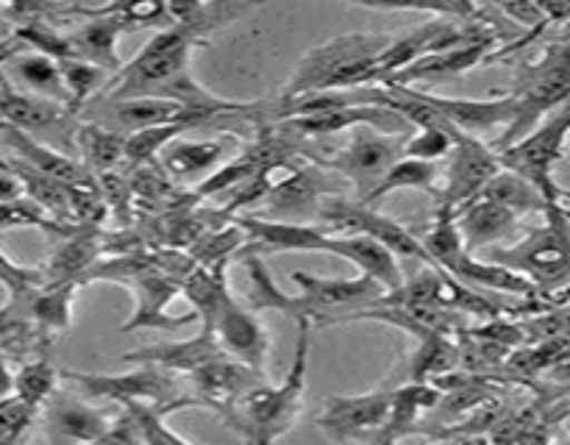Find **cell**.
Wrapping results in <instances>:
<instances>
[{
	"mask_svg": "<svg viewBox=\"0 0 570 445\" xmlns=\"http://www.w3.org/2000/svg\"><path fill=\"white\" fill-rule=\"evenodd\" d=\"M170 26L156 31L128 65L95 95L104 103L126 98H167L187 106L200 120L215 122L248 111L254 103L226 100L200 87L193 76V50L204 48L206 37L234 17L250 11L245 3H165Z\"/></svg>",
	"mask_w": 570,
	"mask_h": 445,
	"instance_id": "obj_1",
	"label": "cell"
},
{
	"mask_svg": "<svg viewBox=\"0 0 570 445\" xmlns=\"http://www.w3.org/2000/svg\"><path fill=\"white\" fill-rule=\"evenodd\" d=\"M298 323V343H295L293 365L282 384H256L243 395L226 415L220 417L228 428L243 434L248 445H276L289 428L298 423L306 398V373H309L312 323Z\"/></svg>",
	"mask_w": 570,
	"mask_h": 445,
	"instance_id": "obj_2",
	"label": "cell"
},
{
	"mask_svg": "<svg viewBox=\"0 0 570 445\" xmlns=\"http://www.w3.org/2000/svg\"><path fill=\"white\" fill-rule=\"evenodd\" d=\"M89 281H117L128 284L134 293V312L122 332H142V328H156V332H173V328H184L195 323V315L173 317L167 315V306L178 298L181 293V281L167 276L159 265L154 261V254H128V256H109V259H98L87 273H83L81 284Z\"/></svg>",
	"mask_w": 570,
	"mask_h": 445,
	"instance_id": "obj_3",
	"label": "cell"
},
{
	"mask_svg": "<svg viewBox=\"0 0 570 445\" xmlns=\"http://www.w3.org/2000/svg\"><path fill=\"white\" fill-rule=\"evenodd\" d=\"M546 226L532 228L523 239L510 248H488V259L493 265L507 267L534 284L543 293H562L568 289V206H549L543 211Z\"/></svg>",
	"mask_w": 570,
	"mask_h": 445,
	"instance_id": "obj_4",
	"label": "cell"
},
{
	"mask_svg": "<svg viewBox=\"0 0 570 445\" xmlns=\"http://www.w3.org/2000/svg\"><path fill=\"white\" fill-rule=\"evenodd\" d=\"M61 378H67L87 400H111L120 406L142 404L165 417L193 406L181 378L156 365H137L128 373L61 370Z\"/></svg>",
	"mask_w": 570,
	"mask_h": 445,
	"instance_id": "obj_5",
	"label": "cell"
},
{
	"mask_svg": "<svg viewBox=\"0 0 570 445\" xmlns=\"http://www.w3.org/2000/svg\"><path fill=\"white\" fill-rule=\"evenodd\" d=\"M568 131H570V111L568 103L551 111L538 128L527 134L518 142L495 150L501 170H510L521 176L523 181L532 184L546 204L568 206V189L554 181V167L566 161L568 154Z\"/></svg>",
	"mask_w": 570,
	"mask_h": 445,
	"instance_id": "obj_6",
	"label": "cell"
},
{
	"mask_svg": "<svg viewBox=\"0 0 570 445\" xmlns=\"http://www.w3.org/2000/svg\"><path fill=\"white\" fill-rule=\"evenodd\" d=\"M570 89V48L568 39L551 44L538 61L527 65L518 76L512 98H515V117L510 126L504 128V137L495 139V148H507V145L518 142L527 137L546 115L566 106Z\"/></svg>",
	"mask_w": 570,
	"mask_h": 445,
	"instance_id": "obj_7",
	"label": "cell"
},
{
	"mask_svg": "<svg viewBox=\"0 0 570 445\" xmlns=\"http://www.w3.org/2000/svg\"><path fill=\"white\" fill-rule=\"evenodd\" d=\"M390 42H393L390 33L354 31L317 44L295 65L293 76L278 92V100H293L309 92H328L340 72L376 59Z\"/></svg>",
	"mask_w": 570,
	"mask_h": 445,
	"instance_id": "obj_8",
	"label": "cell"
},
{
	"mask_svg": "<svg viewBox=\"0 0 570 445\" xmlns=\"http://www.w3.org/2000/svg\"><path fill=\"white\" fill-rule=\"evenodd\" d=\"M293 284L301 289L295 295L293 320H306L312 326H334L343 315L373 306L387 289L371 276L356 278H323L295 270Z\"/></svg>",
	"mask_w": 570,
	"mask_h": 445,
	"instance_id": "obj_9",
	"label": "cell"
},
{
	"mask_svg": "<svg viewBox=\"0 0 570 445\" xmlns=\"http://www.w3.org/2000/svg\"><path fill=\"white\" fill-rule=\"evenodd\" d=\"M317 217L328 222L332 234H362V237L373 239L382 248H387L395 259H412L417 265H426L432 270H443L432 261L421 239L404 226V222L393 220V217L382 215L379 209L362 206L360 200H348L345 195H334L326 198L317 209Z\"/></svg>",
	"mask_w": 570,
	"mask_h": 445,
	"instance_id": "obj_10",
	"label": "cell"
},
{
	"mask_svg": "<svg viewBox=\"0 0 570 445\" xmlns=\"http://www.w3.org/2000/svg\"><path fill=\"white\" fill-rule=\"evenodd\" d=\"M404 142L406 137H401V134H384L376 131V128L362 126L351 131L345 148L334 150L328 156H315V165L345 178V184L354 187L356 200H362L376 187L379 178L404 156Z\"/></svg>",
	"mask_w": 570,
	"mask_h": 445,
	"instance_id": "obj_11",
	"label": "cell"
},
{
	"mask_svg": "<svg viewBox=\"0 0 570 445\" xmlns=\"http://www.w3.org/2000/svg\"><path fill=\"white\" fill-rule=\"evenodd\" d=\"M209 332L228 359L239 362V365L250 367V370L265 376L267 350H271L267 328L262 326L259 317H256L248 306H243L234 298L232 289L223 293L220 306H217Z\"/></svg>",
	"mask_w": 570,
	"mask_h": 445,
	"instance_id": "obj_12",
	"label": "cell"
},
{
	"mask_svg": "<svg viewBox=\"0 0 570 445\" xmlns=\"http://www.w3.org/2000/svg\"><path fill=\"white\" fill-rule=\"evenodd\" d=\"M499 159L495 150L488 142L471 134L454 131V148L449 154V170L443 176V187L438 192V206L445 209H460L468 200L476 198L484 189V184L499 172Z\"/></svg>",
	"mask_w": 570,
	"mask_h": 445,
	"instance_id": "obj_13",
	"label": "cell"
},
{
	"mask_svg": "<svg viewBox=\"0 0 570 445\" xmlns=\"http://www.w3.org/2000/svg\"><path fill=\"white\" fill-rule=\"evenodd\" d=\"M390 409V389L360 395H332L317 415V428L334 439H356L367 445L384 426Z\"/></svg>",
	"mask_w": 570,
	"mask_h": 445,
	"instance_id": "obj_14",
	"label": "cell"
},
{
	"mask_svg": "<svg viewBox=\"0 0 570 445\" xmlns=\"http://www.w3.org/2000/svg\"><path fill=\"white\" fill-rule=\"evenodd\" d=\"M343 184L332 181L328 170L309 161V165L295 167L293 176L267 195V215L265 220L282 222H306L309 217H317V209L326 198L343 195Z\"/></svg>",
	"mask_w": 570,
	"mask_h": 445,
	"instance_id": "obj_15",
	"label": "cell"
},
{
	"mask_svg": "<svg viewBox=\"0 0 570 445\" xmlns=\"http://www.w3.org/2000/svg\"><path fill=\"white\" fill-rule=\"evenodd\" d=\"M189 382V400L198 409H212L217 415H226L239 398H243L248 389H254L256 384L265 382V376L250 367L239 365V362L220 356V359L209 362V365L198 367L195 373L184 376Z\"/></svg>",
	"mask_w": 570,
	"mask_h": 445,
	"instance_id": "obj_16",
	"label": "cell"
},
{
	"mask_svg": "<svg viewBox=\"0 0 570 445\" xmlns=\"http://www.w3.org/2000/svg\"><path fill=\"white\" fill-rule=\"evenodd\" d=\"M115 417L106 415L81 395L56 389L45 400V437L48 445H87L98 439Z\"/></svg>",
	"mask_w": 570,
	"mask_h": 445,
	"instance_id": "obj_17",
	"label": "cell"
},
{
	"mask_svg": "<svg viewBox=\"0 0 570 445\" xmlns=\"http://www.w3.org/2000/svg\"><path fill=\"white\" fill-rule=\"evenodd\" d=\"M495 48H499V37H493V33L468 39V42L454 44V48L438 50V53H429L423 56V59L412 61L410 67L399 70L384 83L412 87V83L417 81H449V78H460L465 76V72H471L473 67L488 65L490 53H493Z\"/></svg>",
	"mask_w": 570,
	"mask_h": 445,
	"instance_id": "obj_18",
	"label": "cell"
},
{
	"mask_svg": "<svg viewBox=\"0 0 570 445\" xmlns=\"http://www.w3.org/2000/svg\"><path fill=\"white\" fill-rule=\"evenodd\" d=\"M415 92V98L423 106L440 115L443 120H449L451 126L460 128V131L479 137L482 131H493L499 126H510L512 117H515V98L512 95H501V98H488V100H473V98H445V95H432L423 92V89L410 87Z\"/></svg>",
	"mask_w": 570,
	"mask_h": 445,
	"instance_id": "obj_19",
	"label": "cell"
},
{
	"mask_svg": "<svg viewBox=\"0 0 570 445\" xmlns=\"http://www.w3.org/2000/svg\"><path fill=\"white\" fill-rule=\"evenodd\" d=\"M104 120H92L98 126L109 128V131L122 134H137L145 128H159V126H206V120H200L198 115L187 109V106L176 103V100L167 98H126V100H111L104 103Z\"/></svg>",
	"mask_w": 570,
	"mask_h": 445,
	"instance_id": "obj_20",
	"label": "cell"
},
{
	"mask_svg": "<svg viewBox=\"0 0 570 445\" xmlns=\"http://www.w3.org/2000/svg\"><path fill=\"white\" fill-rule=\"evenodd\" d=\"M440 389L426 382H406L390 389V409L384 426L367 445H395L417 432V423L438 406Z\"/></svg>",
	"mask_w": 570,
	"mask_h": 445,
	"instance_id": "obj_21",
	"label": "cell"
},
{
	"mask_svg": "<svg viewBox=\"0 0 570 445\" xmlns=\"http://www.w3.org/2000/svg\"><path fill=\"white\" fill-rule=\"evenodd\" d=\"M220 356L226 354H223L220 345L215 343L212 332H198L195 337L181 339V343H156L137 350H128L120 359L126 362V365H156L176 373V376H189V373L209 365V362L220 359Z\"/></svg>",
	"mask_w": 570,
	"mask_h": 445,
	"instance_id": "obj_22",
	"label": "cell"
},
{
	"mask_svg": "<svg viewBox=\"0 0 570 445\" xmlns=\"http://www.w3.org/2000/svg\"><path fill=\"white\" fill-rule=\"evenodd\" d=\"M106 254L104 248V228L92 226H76L67 234H61L59 245L50 254L48 265L42 267L45 284H65L72 281L81 287V278L100 256Z\"/></svg>",
	"mask_w": 570,
	"mask_h": 445,
	"instance_id": "obj_23",
	"label": "cell"
},
{
	"mask_svg": "<svg viewBox=\"0 0 570 445\" xmlns=\"http://www.w3.org/2000/svg\"><path fill=\"white\" fill-rule=\"evenodd\" d=\"M454 217L468 254L495 248L501 239H510L518 231V217L510 209H504V206L482 198V195L460 206Z\"/></svg>",
	"mask_w": 570,
	"mask_h": 445,
	"instance_id": "obj_24",
	"label": "cell"
},
{
	"mask_svg": "<svg viewBox=\"0 0 570 445\" xmlns=\"http://www.w3.org/2000/svg\"><path fill=\"white\" fill-rule=\"evenodd\" d=\"M228 142L223 137L217 139H173L165 150L159 154L156 165L161 167L173 184L195 181L200 184L209 172L226 161Z\"/></svg>",
	"mask_w": 570,
	"mask_h": 445,
	"instance_id": "obj_25",
	"label": "cell"
},
{
	"mask_svg": "<svg viewBox=\"0 0 570 445\" xmlns=\"http://www.w3.org/2000/svg\"><path fill=\"white\" fill-rule=\"evenodd\" d=\"M0 137L11 145V150L17 154V161L28 165L31 170L42 172V176L53 178V181L65 184V187L83 181V178L89 176V172L81 167V161L70 159L67 154H59V150L39 142V139H33L31 134L20 131V128H11L6 126V122H0Z\"/></svg>",
	"mask_w": 570,
	"mask_h": 445,
	"instance_id": "obj_26",
	"label": "cell"
},
{
	"mask_svg": "<svg viewBox=\"0 0 570 445\" xmlns=\"http://www.w3.org/2000/svg\"><path fill=\"white\" fill-rule=\"evenodd\" d=\"M6 61L11 65L17 83H20L17 89L33 95V98L67 106V95H65V87H61L59 67H56L53 59H48V56L42 53H33V50H26L17 44L14 53H11Z\"/></svg>",
	"mask_w": 570,
	"mask_h": 445,
	"instance_id": "obj_27",
	"label": "cell"
},
{
	"mask_svg": "<svg viewBox=\"0 0 570 445\" xmlns=\"http://www.w3.org/2000/svg\"><path fill=\"white\" fill-rule=\"evenodd\" d=\"M226 265L228 261H220V265H195L181 281V293L178 295H184L193 304V315L200 323V332H209L223 293L228 289Z\"/></svg>",
	"mask_w": 570,
	"mask_h": 445,
	"instance_id": "obj_28",
	"label": "cell"
},
{
	"mask_svg": "<svg viewBox=\"0 0 570 445\" xmlns=\"http://www.w3.org/2000/svg\"><path fill=\"white\" fill-rule=\"evenodd\" d=\"M399 189H423V192H432L438 198L440 192V170L438 165H429V161L410 159V156H401L382 178H379L376 187L360 200L362 206H371L376 209V204L387 195L399 192Z\"/></svg>",
	"mask_w": 570,
	"mask_h": 445,
	"instance_id": "obj_29",
	"label": "cell"
},
{
	"mask_svg": "<svg viewBox=\"0 0 570 445\" xmlns=\"http://www.w3.org/2000/svg\"><path fill=\"white\" fill-rule=\"evenodd\" d=\"M76 142L81 148V167L89 176H100V172L117 170L122 165V148H126V137L109 128L98 126V122H81L76 128Z\"/></svg>",
	"mask_w": 570,
	"mask_h": 445,
	"instance_id": "obj_30",
	"label": "cell"
},
{
	"mask_svg": "<svg viewBox=\"0 0 570 445\" xmlns=\"http://www.w3.org/2000/svg\"><path fill=\"white\" fill-rule=\"evenodd\" d=\"M460 343L454 334H432L421 339L410 359V382H426L454 373L460 367Z\"/></svg>",
	"mask_w": 570,
	"mask_h": 445,
	"instance_id": "obj_31",
	"label": "cell"
},
{
	"mask_svg": "<svg viewBox=\"0 0 570 445\" xmlns=\"http://www.w3.org/2000/svg\"><path fill=\"white\" fill-rule=\"evenodd\" d=\"M482 198L493 200V204L504 206L510 209L512 215L521 217V215H543L551 204H546L543 195L532 187V184L523 181L521 176L510 170H499L488 184H484Z\"/></svg>",
	"mask_w": 570,
	"mask_h": 445,
	"instance_id": "obj_32",
	"label": "cell"
},
{
	"mask_svg": "<svg viewBox=\"0 0 570 445\" xmlns=\"http://www.w3.org/2000/svg\"><path fill=\"white\" fill-rule=\"evenodd\" d=\"M59 378L61 370L48 356H33V359L22 362L20 370L14 373V398L28 409L39 412L45 400L59 389Z\"/></svg>",
	"mask_w": 570,
	"mask_h": 445,
	"instance_id": "obj_33",
	"label": "cell"
},
{
	"mask_svg": "<svg viewBox=\"0 0 570 445\" xmlns=\"http://www.w3.org/2000/svg\"><path fill=\"white\" fill-rule=\"evenodd\" d=\"M56 67H59L61 87H65L67 95V111L70 115H78V109H83L106 83V72L100 67L89 65V61L61 59L56 61Z\"/></svg>",
	"mask_w": 570,
	"mask_h": 445,
	"instance_id": "obj_34",
	"label": "cell"
},
{
	"mask_svg": "<svg viewBox=\"0 0 570 445\" xmlns=\"http://www.w3.org/2000/svg\"><path fill=\"white\" fill-rule=\"evenodd\" d=\"M193 126H159V128H145V131L128 134L126 137V148H122V165L128 170L134 167H145V165H156V156L173 142V139L181 137L184 131H189Z\"/></svg>",
	"mask_w": 570,
	"mask_h": 445,
	"instance_id": "obj_35",
	"label": "cell"
},
{
	"mask_svg": "<svg viewBox=\"0 0 570 445\" xmlns=\"http://www.w3.org/2000/svg\"><path fill=\"white\" fill-rule=\"evenodd\" d=\"M95 184H98V192L100 198H104L106 217H111L117 228H131L134 195H131V187H128V176H122V172L117 170H109L95 176Z\"/></svg>",
	"mask_w": 570,
	"mask_h": 445,
	"instance_id": "obj_36",
	"label": "cell"
},
{
	"mask_svg": "<svg viewBox=\"0 0 570 445\" xmlns=\"http://www.w3.org/2000/svg\"><path fill=\"white\" fill-rule=\"evenodd\" d=\"M454 131L456 128L449 120L440 122L438 128H415V134L406 137L404 156L438 165L440 159H449L451 148H454Z\"/></svg>",
	"mask_w": 570,
	"mask_h": 445,
	"instance_id": "obj_37",
	"label": "cell"
},
{
	"mask_svg": "<svg viewBox=\"0 0 570 445\" xmlns=\"http://www.w3.org/2000/svg\"><path fill=\"white\" fill-rule=\"evenodd\" d=\"M9 228H42L45 234H53V237H61V234L70 231V228L59 226V222H53L50 217H45L42 211L33 204H28V200L0 204V231H9Z\"/></svg>",
	"mask_w": 570,
	"mask_h": 445,
	"instance_id": "obj_38",
	"label": "cell"
},
{
	"mask_svg": "<svg viewBox=\"0 0 570 445\" xmlns=\"http://www.w3.org/2000/svg\"><path fill=\"white\" fill-rule=\"evenodd\" d=\"M33 421H37V412L20 404L14 395L0 400V445H20Z\"/></svg>",
	"mask_w": 570,
	"mask_h": 445,
	"instance_id": "obj_39",
	"label": "cell"
},
{
	"mask_svg": "<svg viewBox=\"0 0 570 445\" xmlns=\"http://www.w3.org/2000/svg\"><path fill=\"white\" fill-rule=\"evenodd\" d=\"M42 267L17 265V261H11L9 256L0 250V287L9 289V295H20L26 293V289L42 287Z\"/></svg>",
	"mask_w": 570,
	"mask_h": 445,
	"instance_id": "obj_40",
	"label": "cell"
},
{
	"mask_svg": "<svg viewBox=\"0 0 570 445\" xmlns=\"http://www.w3.org/2000/svg\"><path fill=\"white\" fill-rule=\"evenodd\" d=\"M87 445H142V439H139V428L134 423V417L122 409V415H117L111 421V426L98 439H92Z\"/></svg>",
	"mask_w": 570,
	"mask_h": 445,
	"instance_id": "obj_41",
	"label": "cell"
},
{
	"mask_svg": "<svg viewBox=\"0 0 570 445\" xmlns=\"http://www.w3.org/2000/svg\"><path fill=\"white\" fill-rule=\"evenodd\" d=\"M17 200H26L20 178L11 170L9 159H0V204H17Z\"/></svg>",
	"mask_w": 570,
	"mask_h": 445,
	"instance_id": "obj_42",
	"label": "cell"
},
{
	"mask_svg": "<svg viewBox=\"0 0 570 445\" xmlns=\"http://www.w3.org/2000/svg\"><path fill=\"white\" fill-rule=\"evenodd\" d=\"M432 445H490V437H484V434H445V437H434Z\"/></svg>",
	"mask_w": 570,
	"mask_h": 445,
	"instance_id": "obj_43",
	"label": "cell"
},
{
	"mask_svg": "<svg viewBox=\"0 0 570 445\" xmlns=\"http://www.w3.org/2000/svg\"><path fill=\"white\" fill-rule=\"evenodd\" d=\"M14 395V370L9 367V362L0 356V400L11 398Z\"/></svg>",
	"mask_w": 570,
	"mask_h": 445,
	"instance_id": "obj_44",
	"label": "cell"
},
{
	"mask_svg": "<svg viewBox=\"0 0 570 445\" xmlns=\"http://www.w3.org/2000/svg\"><path fill=\"white\" fill-rule=\"evenodd\" d=\"M549 445H568V443H549Z\"/></svg>",
	"mask_w": 570,
	"mask_h": 445,
	"instance_id": "obj_45",
	"label": "cell"
}]
</instances>
